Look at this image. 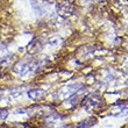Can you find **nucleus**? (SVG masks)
Returning <instances> with one entry per match:
<instances>
[{"label":"nucleus","instance_id":"obj_2","mask_svg":"<svg viewBox=\"0 0 128 128\" xmlns=\"http://www.w3.org/2000/svg\"><path fill=\"white\" fill-rule=\"evenodd\" d=\"M85 88V85L83 83H72L70 85H66L64 86L63 88L60 92V97L62 99H69V98L74 97V96H77L82 92V90Z\"/></svg>","mask_w":128,"mask_h":128},{"label":"nucleus","instance_id":"obj_1","mask_svg":"<svg viewBox=\"0 0 128 128\" xmlns=\"http://www.w3.org/2000/svg\"><path fill=\"white\" fill-rule=\"evenodd\" d=\"M44 61L41 60H34V61H22L19 62L14 65V74H18L19 77L24 78V77H29L32 74H35L36 72L42 69L43 66Z\"/></svg>","mask_w":128,"mask_h":128},{"label":"nucleus","instance_id":"obj_8","mask_svg":"<svg viewBox=\"0 0 128 128\" xmlns=\"http://www.w3.org/2000/svg\"><path fill=\"white\" fill-rule=\"evenodd\" d=\"M8 114H10V112L7 110H0V120H6Z\"/></svg>","mask_w":128,"mask_h":128},{"label":"nucleus","instance_id":"obj_6","mask_svg":"<svg viewBox=\"0 0 128 128\" xmlns=\"http://www.w3.org/2000/svg\"><path fill=\"white\" fill-rule=\"evenodd\" d=\"M97 124V120L94 118H90V119H85L82 120L78 124H76L74 128H91L92 126H94Z\"/></svg>","mask_w":128,"mask_h":128},{"label":"nucleus","instance_id":"obj_7","mask_svg":"<svg viewBox=\"0 0 128 128\" xmlns=\"http://www.w3.org/2000/svg\"><path fill=\"white\" fill-rule=\"evenodd\" d=\"M112 116H127L128 115V105H121L116 108L114 113H112Z\"/></svg>","mask_w":128,"mask_h":128},{"label":"nucleus","instance_id":"obj_4","mask_svg":"<svg viewBox=\"0 0 128 128\" xmlns=\"http://www.w3.org/2000/svg\"><path fill=\"white\" fill-rule=\"evenodd\" d=\"M63 120H64V115L58 113V112H52L50 114H48L47 116H44V124L47 126H50V127L57 126L58 124L63 122Z\"/></svg>","mask_w":128,"mask_h":128},{"label":"nucleus","instance_id":"obj_5","mask_svg":"<svg viewBox=\"0 0 128 128\" xmlns=\"http://www.w3.org/2000/svg\"><path fill=\"white\" fill-rule=\"evenodd\" d=\"M26 94H27V97L29 98V99L37 101V100H41V99H42V98L46 96V92H44L42 88H29V90H27Z\"/></svg>","mask_w":128,"mask_h":128},{"label":"nucleus","instance_id":"obj_3","mask_svg":"<svg viewBox=\"0 0 128 128\" xmlns=\"http://www.w3.org/2000/svg\"><path fill=\"white\" fill-rule=\"evenodd\" d=\"M101 104H102L101 96L98 94V93H92V94H88L85 98L82 105L86 111H94V110L100 107Z\"/></svg>","mask_w":128,"mask_h":128}]
</instances>
